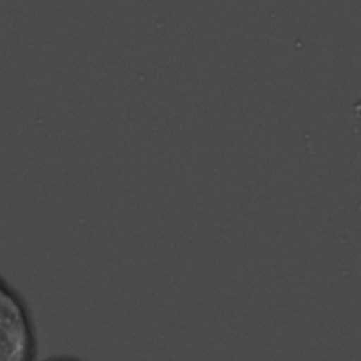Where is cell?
I'll return each mask as SVG.
<instances>
[{
	"mask_svg": "<svg viewBox=\"0 0 361 361\" xmlns=\"http://www.w3.org/2000/svg\"><path fill=\"white\" fill-rule=\"evenodd\" d=\"M34 324L20 295L0 275V361L35 357Z\"/></svg>",
	"mask_w": 361,
	"mask_h": 361,
	"instance_id": "cell-1",
	"label": "cell"
}]
</instances>
